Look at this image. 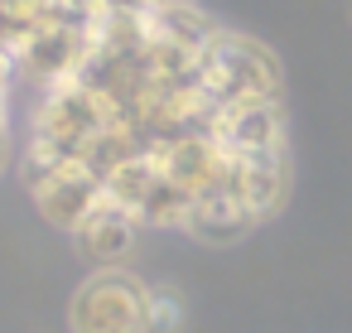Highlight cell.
Here are the masks:
<instances>
[{
	"instance_id": "1",
	"label": "cell",
	"mask_w": 352,
	"mask_h": 333,
	"mask_svg": "<svg viewBox=\"0 0 352 333\" xmlns=\"http://www.w3.org/2000/svg\"><path fill=\"white\" fill-rule=\"evenodd\" d=\"M111 121H116L111 107L92 87H82L78 78L73 83H58V87H44L39 92V107H34V121H30L25 169H54V164L82 160V150Z\"/></svg>"
},
{
	"instance_id": "2",
	"label": "cell",
	"mask_w": 352,
	"mask_h": 333,
	"mask_svg": "<svg viewBox=\"0 0 352 333\" xmlns=\"http://www.w3.org/2000/svg\"><path fill=\"white\" fill-rule=\"evenodd\" d=\"M198 87L212 111L241 107V102H280V63L265 44L217 30L198 54Z\"/></svg>"
},
{
	"instance_id": "3",
	"label": "cell",
	"mask_w": 352,
	"mask_h": 333,
	"mask_svg": "<svg viewBox=\"0 0 352 333\" xmlns=\"http://www.w3.org/2000/svg\"><path fill=\"white\" fill-rule=\"evenodd\" d=\"M68 328L73 333H150V285L121 266L92 270L68 304Z\"/></svg>"
},
{
	"instance_id": "4",
	"label": "cell",
	"mask_w": 352,
	"mask_h": 333,
	"mask_svg": "<svg viewBox=\"0 0 352 333\" xmlns=\"http://www.w3.org/2000/svg\"><path fill=\"white\" fill-rule=\"evenodd\" d=\"M25 184H30V198L34 208L44 213V222H54L58 232L73 237V227L107 198L102 179L87 169V164H54V169H25Z\"/></svg>"
},
{
	"instance_id": "5",
	"label": "cell",
	"mask_w": 352,
	"mask_h": 333,
	"mask_svg": "<svg viewBox=\"0 0 352 333\" xmlns=\"http://www.w3.org/2000/svg\"><path fill=\"white\" fill-rule=\"evenodd\" d=\"M212 136L227 155H285L280 102H241L212 111Z\"/></svg>"
},
{
	"instance_id": "6",
	"label": "cell",
	"mask_w": 352,
	"mask_h": 333,
	"mask_svg": "<svg viewBox=\"0 0 352 333\" xmlns=\"http://www.w3.org/2000/svg\"><path fill=\"white\" fill-rule=\"evenodd\" d=\"M217 189L232 193L256 222H265L285 203V189H289L285 155H227V174Z\"/></svg>"
},
{
	"instance_id": "7",
	"label": "cell",
	"mask_w": 352,
	"mask_h": 333,
	"mask_svg": "<svg viewBox=\"0 0 352 333\" xmlns=\"http://www.w3.org/2000/svg\"><path fill=\"white\" fill-rule=\"evenodd\" d=\"M135 241H140V217L126 213V208L111 203V198H102V203L73 227V246H78L97 270L121 266V261L135 251Z\"/></svg>"
},
{
	"instance_id": "8",
	"label": "cell",
	"mask_w": 352,
	"mask_h": 333,
	"mask_svg": "<svg viewBox=\"0 0 352 333\" xmlns=\"http://www.w3.org/2000/svg\"><path fill=\"white\" fill-rule=\"evenodd\" d=\"M251 227H261L232 193H222V189H212V193H203V198H193V208H188V222H184V232L188 237H198V241H212V246H227V241H241Z\"/></svg>"
},
{
	"instance_id": "9",
	"label": "cell",
	"mask_w": 352,
	"mask_h": 333,
	"mask_svg": "<svg viewBox=\"0 0 352 333\" xmlns=\"http://www.w3.org/2000/svg\"><path fill=\"white\" fill-rule=\"evenodd\" d=\"M184 323V299L164 285H150V333H174Z\"/></svg>"
},
{
	"instance_id": "10",
	"label": "cell",
	"mask_w": 352,
	"mask_h": 333,
	"mask_svg": "<svg viewBox=\"0 0 352 333\" xmlns=\"http://www.w3.org/2000/svg\"><path fill=\"white\" fill-rule=\"evenodd\" d=\"M10 164V111H6V102H0V169Z\"/></svg>"
},
{
	"instance_id": "11",
	"label": "cell",
	"mask_w": 352,
	"mask_h": 333,
	"mask_svg": "<svg viewBox=\"0 0 352 333\" xmlns=\"http://www.w3.org/2000/svg\"><path fill=\"white\" fill-rule=\"evenodd\" d=\"M150 6H164V0H150Z\"/></svg>"
}]
</instances>
